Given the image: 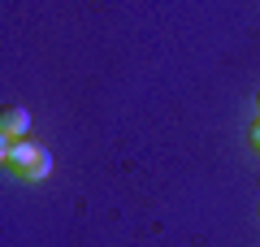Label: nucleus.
<instances>
[{"mask_svg":"<svg viewBox=\"0 0 260 247\" xmlns=\"http://www.w3.org/2000/svg\"><path fill=\"white\" fill-rule=\"evenodd\" d=\"M0 165H5L9 174L26 178V182H39V178L52 174V152L26 143V139H5V143H0Z\"/></svg>","mask_w":260,"mask_h":247,"instance_id":"1","label":"nucleus"},{"mask_svg":"<svg viewBox=\"0 0 260 247\" xmlns=\"http://www.w3.org/2000/svg\"><path fill=\"white\" fill-rule=\"evenodd\" d=\"M256 113H260V96H256Z\"/></svg>","mask_w":260,"mask_h":247,"instance_id":"4","label":"nucleus"},{"mask_svg":"<svg viewBox=\"0 0 260 247\" xmlns=\"http://www.w3.org/2000/svg\"><path fill=\"white\" fill-rule=\"evenodd\" d=\"M247 139H251V147H256V152H260V117L251 121V135H247Z\"/></svg>","mask_w":260,"mask_h":247,"instance_id":"3","label":"nucleus"},{"mask_svg":"<svg viewBox=\"0 0 260 247\" xmlns=\"http://www.w3.org/2000/svg\"><path fill=\"white\" fill-rule=\"evenodd\" d=\"M26 130H30V113L22 104H5L0 109V135L5 139H26Z\"/></svg>","mask_w":260,"mask_h":247,"instance_id":"2","label":"nucleus"}]
</instances>
